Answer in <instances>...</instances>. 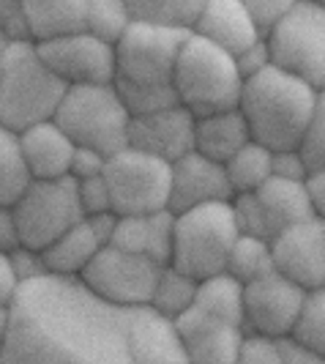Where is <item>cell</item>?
I'll return each instance as SVG.
<instances>
[{"mask_svg":"<svg viewBox=\"0 0 325 364\" xmlns=\"http://www.w3.org/2000/svg\"><path fill=\"white\" fill-rule=\"evenodd\" d=\"M172 236H175V214L156 211V214H140V217H121L118 230L109 247L126 250L134 255L150 257L159 266H170L172 257Z\"/></svg>","mask_w":325,"mask_h":364,"instance_id":"cell-21","label":"cell"},{"mask_svg":"<svg viewBox=\"0 0 325 364\" xmlns=\"http://www.w3.org/2000/svg\"><path fill=\"white\" fill-rule=\"evenodd\" d=\"M309 164L304 154L298 148H285V151H273L271 156V178H285V181H307Z\"/></svg>","mask_w":325,"mask_h":364,"instance_id":"cell-41","label":"cell"},{"mask_svg":"<svg viewBox=\"0 0 325 364\" xmlns=\"http://www.w3.org/2000/svg\"><path fill=\"white\" fill-rule=\"evenodd\" d=\"M131 25L126 0H88V25L85 31L91 36L101 38L107 44H118Z\"/></svg>","mask_w":325,"mask_h":364,"instance_id":"cell-32","label":"cell"},{"mask_svg":"<svg viewBox=\"0 0 325 364\" xmlns=\"http://www.w3.org/2000/svg\"><path fill=\"white\" fill-rule=\"evenodd\" d=\"M307 192H309V200H312L314 217L325 222V167L323 170H312V173H309Z\"/></svg>","mask_w":325,"mask_h":364,"instance_id":"cell-47","label":"cell"},{"mask_svg":"<svg viewBox=\"0 0 325 364\" xmlns=\"http://www.w3.org/2000/svg\"><path fill=\"white\" fill-rule=\"evenodd\" d=\"M0 33L9 38L11 44L31 41L25 0H0Z\"/></svg>","mask_w":325,"mask_h":364,"instance_id":"cell-39","label":"cell"},{"mask_svg":"<svg viewBox=\"0 0 325 364\" xmlns=\"http://www.w3.org/2000/svg\"><path fill=\"white\" fill-rule=\"evenodd\" d=\"M273 250L271 241L265 238H252V236H238V241L230 250L227 257V274L235 277L238 282L249 285L257 277L273 272Z\"/></svg>","mask_w":325,"mask_h":364,"instance_id":"cell-31","label":"cell"},{"mask_svg":"<svg viewBox=\"0 0 325 364\" xmlns=\"http://www.w3.org/2000/svg\"><path fill=\"white\" fill-rule=\"evenodd\" d=\"M238 225L230 203H208L175 214V236L170 266L197 282L227 272V257L238 241Z\"/></svg>","mask_w":325,"mask_h":364,"instance_id":"cell-5","label":"cell"},{"mask_svg":"<svg viewBox=\"0 0 325 364\" xmlns=\"http://www.w3.org/2000/svg\"><path fill=\"white\" fill-rule=\"evenodd\" d=\"M292 337L325 356V285L307 293V301L298 315V323L292 328Z\"/></svg>","mask_w":325,"mask_h":364,"instance_id":"cell-33","label":"cell"},{"mask_svg":"<svg viewBox=\"0 0 325 364\" xmlns=\"http://www.w3.org/2000/svg\"><path fill=\"white\" fill-rule=\"evenodd\" d=\"M128 315L79 279L50 274L25 282L11 304L0 364H131Z\"/></svg>","mask_w":325,"mask_h":364,"instance_id":"cell-1","label":"cell"},{"mask_svg":"<svg viewBox=\"0 0 325 364\" xmlns=\"http://www.w3.org/2000/svg\"><path fill=\"white\" fill-rule=\"evenodd\" d=\"M9 331H11V307L9 310H0V353L9 343Z\"/></svg>","mask_w":325,"mask_h":364,"instance_id":"cell-49","label":"cell"},{"mask_svg":"<svg viewBox=\"0 0 325 364\" xmlns=\"http://www.w3.org/2000/svg\"><path fill=\"white\" fill-rule=\"evenodd\" d=\"M36 47L55 77L63 80L69 88L115 82V74H118L115 47L91 36L88 31L57 38V41H47V44H36Z\"/></svg>","mask_w":325,"mask_h":364,"instance_id":"cell-13","label":"cell"},{"mask_svg":"<svg viewBox=\"0 0 325 364\" xmlns=\"http://www.w3.org/2000/svg\"><path fill=\"white\" fill-rule=\"evenodd\" d=\"M235 63H238V72H241L243 80H252V77L263 74L265 69H271L273 58H271V47H268V38H260L249 50L235 55Z\"/></svg>","mask_w":325,"mask_h":364,"instance_id":"cell-42","label":"cell"},{"mask_svg":"<svg viewBox=\"0 0 325 364\" xmlns=\"http://www.w3.org/2000/svg\"><path fill=\"white\" fill-rule=\"evenodd\" d=\"M317 93L320 91L304 80L271 66L243 82L238 109L249 124L254 143L271 151H285L301 146L317 105Z\"/></svg>","mask_w":325,"mask_h":364,"instance_id":"cell-2","label":"cell"},{"mask_svg":"<svg viewBox=\"0 0 325 364\" xmlns=\"http://www.w3.org/2000/svg\"><path fill=\"white\" fill-rule=\"evenodd\" d=\"M107 159L104 154L93 151V148H82L77 146L74 151V159H72V176L74 181H88V178H99L104 176V167H107Z\"/></svg>","mask_w":325,"mask_h":364,"instance_id":"cell-44","label":"cell"},{"mask_svg":"<svg viewBox=\"0 0 325 364\" xmlns=\"http://www.w3.org/2000/svg\"><path fill=\"white\" fill-rule=\"evenodd\" d=\"M243 291H246V285L238 282L227 272L216 274V277H208L199 282L194 307L205 312L208 318L243 328Z\"/></svg>","mask_w":325,"mask_h":364,"instance_id":"cell-26","label":"cell"},{"mask_svg":"<svg viewBox=\"0 0 325 364\" xmlns=\"http://www.w3.org/2000/svg\"><path fill=\"white\" fill-rule=\"evenodd\" d=\"M276 272L290 277L304 291L325 285V222L309 219L292 225L271 241Z\"/></svg>","mask_w":325,"mask_h":364,"instance_id":"cell-14","label":"cell"},{"mask_svg":"<svg viewBox=\"0 0 325 364\" xmlns=\"http://www.w3.org/2000/svg\"><path fill=\"white\" fill-rule=\"evenodd\" d=\"M19 148H22V156H25L28 173L33 181L72 178L69 173H72L77 146L55 121L36 124V127L19 132Z\"/></svg>","mask_w":325,"mask_h":364,"instance_id":"cell-19","label":"cell"},{"mask_svg":"<svg viewBox=\"0 0 325 364\" xmlns=\"http://www.w3.org/2000/svg\"><path fill=\"white\" fill-rule=\"evenodd\" d=\"M33 44L82 33L88 25V0H25Z\"/></svg>","mask_w":325,"mask_h":364,"instance_id":"cell-22","label":"cell"},{"mask_svg":"<svg viewBox=\"0 0 325 364\" xmlns=\"http://www.w3.org/2000/svg\"><path fill=\"white\" fill-rule=\"evenodd\" d=\"M159 263L150 257L134 255L118 247H104L91 260V266L82 272L79 282L88 291L121 310H143L150 307L156 282L162 277Z\"/></svg>","mask_w":325,"mask_h":364,"instance_id":"cell-10","label":"cell"},{"mask_svg":"<svg viewBox=\"0 0 325 364\" xmlns=\"http://www.w3.org/2000/svg\"><path fill=\"white\" fill-rule=\"evenodd\" d=\"M17 228H14V214L11 208L0 205V252H11L17 247Z\"/></svg>","mask_w":325,"mask_h":364,"instance_id":"cell-48","label":"cell"},{"mask_svg":"<svg viewBox=\"0 0 325 364\" xmlns=\"http://www.w3.org/2000/svg\"><path fill=\"white\" fill-rule=\"evenodd\" d=\"M243 82L246 80L238 72L235 55L197 33L186 38L181 58L175 63L172 88L178 105L189 109L194 118L238 109Z\"/></svg>","mask_w":325,"mask_h":364,"instance_id":"cell-4","label":"cell"},{"mask_svg":"<svg viewBox=\"0 0 325 364\" xmlns=\"http://www.w3.org/2000/svg\"><path fill=\"white\" fill-rule=\"evenodd\" d=\"M175 323L186 343L189 364H235L246 343V328L208 318L197 307L181 315Z\"/></svg>","mask_w":325,"mask_h":364,"instance_id":"cell-17","label":"cell"},{"mask_svg":"<svg viewBox=\"0 0 325 364\" xmlns=\"http://www.w3.org/2000/svg\"><path fill=\"white\" fill-rule=\"evenodd\" d=\"M189 36L192 33L164 31L131 19L123 38L115 44V60H118L115 82L172 88L175 63Z\"/></svg>","mask_w":325,"mask_h":364,"instance_id":"cell-11","label":"cell"},{"mask_svg":"<svg viewBox=\"0 0 325 364\" xmlns=\"http://www.w3.org/2000/svg\"><path fill=\"white\" fill-rule=\"evenodd\" d=\"M298 151L304 154L309 170H323L325 167V88L317 93V105H314L312 121L304 132V140H301Z\"/></svg>","mask_w":325,"mask_h":364,"instance_id":"cell-36","label":"cell"},{"mask_svg":"<svg viewBox=\"0 0 325 364\" xmlns=\"http://www.w3.org/2000/svg\"><path fill=\"white\" fill-rule=\"evenodd\" d=\"M273 66L325 88V0H295L290 14L268 36Z\"/></svg>","mask_w":325,"mask_h":364,"instance_id":"cell-8","label":"cell"},{"mask_svg":"<svg viewBox=\"0 0 325 364\" xmlns=\"http://www.w3.org/2000/svg\"><path fill=\"white\" fill-rule=\"evenodd\" d=\"M235 198L227 167L202 156L197 151L186 154L172 164V186H170V211L183 214L208 203H230Z\"/></svg>","mask_w":325,"mask_h":364,"instance_id":"cell-16","label":"cell"},{"mask_svg":"<svg viewBox=\"0 0 325 364\" xmlns=\"http://www.w3.org/2000/svg\"><path fill=\"white\" fill-rule=\"evenodd\" d=\"M134 22H145L164 31L194 33L205 0H126Z\"/></svg>","mask_w":325,"mask_h":364,"instance_id":"cell-27","label":"cell"},{"mask_svg":"<svg viewBox=\"0 0 325 364\" xmlns=\"http://www.w3.org/2000/svg\"><path fill=\"white\" fill-rule=\"evenodd\" d=\"M295 0H246L249 17H252L254 28L260 31V36L268 38L273 33V28L290 14Z\"/></svg>","mask_w":325,"mask_h":364,"instance_id":"cell-37","label":"cell"},{"mask_svg":"<svg viewBox=\"0 0 325 364\" xmlns=\"http://www.w3.org/2000/svg\"><path fill=\"white\" fill-rule=\"evenodd\" d=\"M115 88L121 93L126 109L131 112V118L162 112V109L178 105L175 88H150V85H128V82H115Z\"/></svg>","mask_w":325,"mask_h":364,"instance_id":"cell-34","label":"cell"},{"mask_svg":"<svg viewBox=\"0 0 325 364\" xmlns=\"http://www.w3.org/2000/svg\"><path fill=\"white\" fill-rule=\"evenodd\" d=\"M104 250L101 238L96 236L88 219H82L79 225H74L69 233L55 241L50 250H44V260L53 277L63 279H79L82 272L91 266V260Z\"/></svg>","mask_w":325,"mask_h":364,"instance_id":"cell-24","label":"cell"},{"mask_svg":"<svg viewBox=\"0 0 325 364\" xmlns=\"http://www.w3.org/2000/svg\"><path fill=\"white\" fill-rule=\"evenodd\" d=\"M257 198L265 208V217L271 222L273 238L285 233L292 225H301L314 219L312 200H309L307 181H285V178H271L265 183Z\"/></svg>","mask_w":325,"mask_h":364,"instance_id":"cell-25","label":"cell"},{"mask_svg":"<svg viewBox=\"0 0 325 364\" xmlns=\"http://www.w3.org/2000/svg\"><path fill=\"white\" fill-rule=\"evenodd\" d=\"M249 143H252V132L241 109L214 112V115L197 118L194 124V151L219 164H227Z\"/></svg>","mask_w":325,"mask_h":364,"instance_id":"cell-23","label":"cell"},{"mask_svg":"<svg viewBox=\"0 0 325 364\" xmlns=\"http://www.w3.org/2000/svg\"><path fill=\"white\" fill-rule=\"evenodd\" d=\"M77 192H79V205L85 217H99V214H109L112 211V195H109L107 178H88V181H77Z\"/></svg>","mask_w":325,"mask_h":364,"instance_id":"cell-38","label":"cell"},{"mask_svg":"<svg viewBox=\"0 0 325 364\" xmlns=\"http://www.w3.org/2000/svg\"><path fill=\"white\" fill-rule=\"evenodd\" d=\"M276 346H279L282 364H325V356H320L317 350L307 348L304 343H298L295 337H285Z\"/></svg>","mask_w":325,"mask_h":364,"instance_id":"cell-45","label":"cell"},{"mask_svg":"<svg viewBox=\"0 0 325 364\" xmlns=\"http://www.w3.org/2000/svg\"><path fill=\"white\" fill-rule=\"evenodd\" d=\"M69 85L44 63L33 41L9 44L0 55V124L11 132L55 121Z\"/></svg>","mask_w":325,"mask_h":364,"instance_id":"cell-3","label":"cell"},{"mask_svg":"<svg viewBox=\"0 0 325 364\" xmlns=\"http://www.w3.org/2000/svg\"><path fill=\"white\" fill-rule=\"evenodd\" d=\"M233 217H235V225H238V233H241V236L273 241L271 222L265 217V208H263V203L257 198V192H252V195H235Z\"/></svg>","mask_w":325,"mask_h":364,"instance_id":"cell-35","label":"cell"},{"mask_svg":"<svg viewBox=\"0 0 325 364\" xmlns=\"http://www.w3.org/2000/svg\"><path fill=\"white\" fill-rule=\"evenodd\" d=\"M307 293L282 272H268L257 277L243 291V328L246 334L265 337V340H285L292 337L298 315L304 310Z\"/></svg>","mask_w":325,"mask_h":364,"instance_id":"cell-12","label":"cell"},{"mask_svg":"<svg viewBox=\"0 0 325 364\" xmlns=\"http://www.w3.org/2000/svg\"><path fill=\"white\" fill-rule=\"evenodd\" d=\"M199 282L189 274L178 272L172 266H164L162 277L156 282V291H153V301H150V310H156L159 315L170 318V321H178L181 315L194 307V299H197Z\"/></svg>","mask_w":325,"mask_h":364,"instance_id":"cell-30","label":"cell"},{"mask_svg":"<svg viewBox=\"0 0 325 364\" xmlns=\"http://www.w3.org/2000/svg\"><path fill=\"white\" fill-rule=\"evenodd\" d=\"M31 173L19 148V134L0 124V205L11 208L31 186Z\"/></svg>","mask_w":325,"mask_h":364,"instance_id":"cell-29","label":"cell"},{"mask_svg":"<svg viewBox=\"0 0 325 364\" xmlns=\"http://www.w3.org/2000/svg\"><path fill=\"white\" fill-rule=\"evenodd\" d=\"M235 364H282L279 346L273 340H265V337L246 334V343L241 348V356Z\"/></svg>","mask_w":325,"mask_h":364,"instance_id":"cell-43","label":"cell"},{"mask_svg":"<svg viewBox=\"0 0 325 364\" xmlns=\"http://www.w3.org/2000/svg\"><path fill=\"white\" fill-rule=\"evenodd\" d=\"M11 266H14V274H17L19 285L25 282H36L41 277H50V269H47V260H44V252H36V250H28V247H14L11 252Z\"/></svg>","mask_w":325,"mask_h":364,"instance_id":"cell-40","label":"cell"},{"mask_svg":"<svg viewBox=\"0 0 325 364\" xmlns=\"http://www.w3.org/2000/svg\"><path fill=\"white\" fill-rule=\"evenodd\" d=\"M128 353L131 364H189L178 323L150 307L128 315Z\"/></svg>","mask_w":325,"mask_h":364,"instance_id":"cell-18","label":"cell"},{"mask_svg":"<svg viewBox=\"0 0 325 364\" xmlns=\"http://www.w3.org/2000/svg\"><path fill=\"white\" fill-rule=\"evenodd\" d=\"M194 33L230 55H241L263 38L249 17L246 0H205Z\"/></svg>","mask_w":325,"mask_h":364,"instance_id":"cell-20","label":"cell"},{"mask_svg":"<svg viewBox=\"0 0 325 364\" xmlns=\"http://www.w3.org/2000/svg\"><path fill=\"white\" fill-rule=\"evenodd\" d=\"M271 156H273L271 148L260 146V143L252 140L249 146H243L230 162L224 164L235 195L260 192L265 183L271 181Z\"/></svg>","mask_w":325,"mask_h":364,"instance_id":"cell-28","label":"cell"},{"mask_svg":"<svg viewBox=\"0 0 325 364\" xmlns=\"http://www.w3.org/2000/svg\"><path fill=\"white\" fill-rule=\"evenodd\" d=\"M19 279L14 274V266H11V257L9 252H0V310H9L14 304L19 293Z\"/></svg>","mask_w":325,"mask_h":364,"instance_id":"cell-46","label":"cell"},{"mask_svg":"<svg viewBox=\"0 0 325 364\" xmlns=\"http://www.w3.org/2000/svg\"><path fill=\"white\" fill-rule=\"evenodd\" d=\"M194 124L197 118L181 105L131 118L128 148H137V151H145L150 156L175 164L186 154L194 151Z\"/></svg>","mask_w":325,"mask_h":364,"instance_id":"cell-15","label":"cell"},{"mask_svg":"<svg viewBox=\"0 0 325 364\" xmlns=\"http://www.w3.org/2000/svg\"><path fill=\"white\" fill-rule=\"evenodd\" d=\"M55 124L72 137L74 146L93 148L104 156H112L128 146L131 112L121 93L112 85H77L69 88Z\"/></svg>","mask_w":325,"mask_h":364,"instance_id":"cell-6","label":"cell"},{"mask_svg":"<svg viewBox=\"0 0 325 364\" xmlns=\"http://www.w3.org/2000/svg\"><path fill=\"white\" fill-rule=\"evenodd\" d=\"M9 44H11V41H9V38H6L3 33H0V55H3L6 50H9Z\"/></svg>","mask_w":325,"mask_h":364,"instance_id":"cell-50","label":"cell"},{"mask_svg":"<svg viewBox=\"0 0 325 364\" xmlns=\"http://www.w3.org/2000/svg\"><path fill=\"white\" fill-rule=\"evenodd\" d=\"M11 214L19 247L36 252L50 250L63 233H69L74 225L85 219L74 178L31 181L22 198L11 205Z\"/></svg>","mask_w":325,"mask_h":364,"instance_id":"cell-7","label":"cell"},{"mask_svg":"<svg viewBox=\"0 0 325 364\" xmlns=\"http://www.w3.org/2000/svg\"><path fill=\"white\" fill-rule=\"evenodd\" d=\"M104 178L118 217H140L170 208L172 164L159 156L126 146L107 159Z\"/></svg>","mask_w":325,"mask_h":364,"instance_id":"cell-9","label":"cell"}]
</instances>
